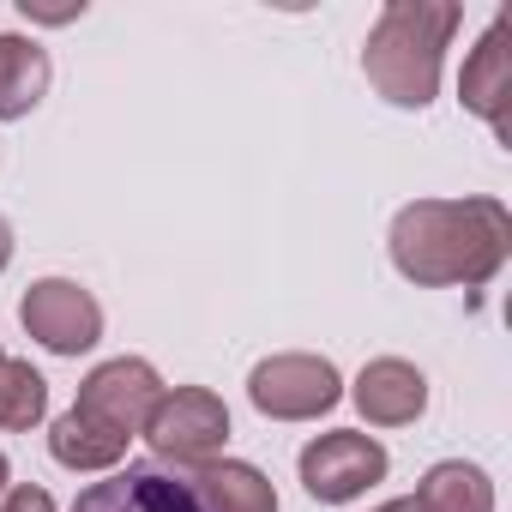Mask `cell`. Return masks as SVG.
Instances as JSON below:
<instances>
[{"mask_svg":"<svg viewBox=\"0 0 512 512\" xmlns=\"http://www.w3.org/2000/svg\"><path fill=\"white\" fill-rule=\"evenodd\" d=\"M356 410L374 422V428H404L428 410V380L422 368L398 362V356H380L356 374Z\"/></svg>","mask_w":512,"mask_h":512,"instance_id":"obj_10","label":"cell"},{"mask_svg":"<svg viewBox=\"0 0 512 512\" xmlns=\"http://www.w3.org/2000/svg\"><path fill=\"white\" fill-rule=\"evenodd\" d=\"M73 13H85V7H31V0H25V19H49V25H61V19H73Z\"/></svg>","mask_w":512,"mask_h":512,"instance_id":"obj_17","label":"cell"},{"mask_svg":"<svg viewBox=\"0 0 512 512\" xmlns=\"http://www.w3.org/2000/svg\"><path fill=\"white\" fill-rule=\"evenodd\" d=\"M49 452H55V464H67V470H115V464L127 458V440H115V434L91 428L79 410H67V416H55V428H49Z\"/></svg>","mask_w":512,"mask_h":512,"instance_id":"obj_14","label":"cell"},{"mask_svg":"<svg viewBox=\"0 0 512 512\" xmlns=\"http://www.w3.org/2000/svg\"><path fill=\"white\" fill-rule=\"evenodd\" d=\"M0 362H7V356H0Z\"/></svg>","mask_w":512,"mask_h":512,"instance_id":"obj_21","label":"cell"},{"mask_svg":"<svg viewBox=\"0 0 512 512\" xmlns=\"http://www.w3.org/2000/svg\"><path fill=\"white\" fill-rule=\"evenodd\" d=\"M205 512H278V488L253 470V464H235V458H211L199 470H187Z\"/></svg>","mask_w":512,"mask_h":512,"instance_id":"obj_11","label":"cell"},{"mask_svg":"<svg viewBox=\"0 0 512 512\" xmlns=\"http://www.w3.org/2000/svg\"><path fill=\"white\" fill-rule=\"evenodd\" d=\"M49 91V49L31 37H0V121H19Z\"/></svg>","mask_w":512,"mask_h":512,"instance_id":"obj_12","label":"cell"},{"mask_svg":"<svg viewBox=\"0 0 512 512\" xmlns=\"http://www.w3.org/2000/svg\"><path fill=\"white\" fill-rule=\"evenodd\" d=\"M19 320H25V332H31L43 350H55V356H85V350L103 338V308H97V296L79 290L73 278H43V284H31L25 302H19Z\"/></svg>","mask_w":512,"mask_h":512,"instance_id":"obj_7","label":"cell"},{"mask_svg":"<svg viewBox=\"0 0 512 512\" xmlns=\"http://www.w3.org/2000/svg\"><path fill=\"white\" fill-rule=\"evenodd\" d=\"M145 440H151L163 458L199 470V464H211L217 446L229 440V410H223V398L205 392V386H175V392H163V398L151 404Z\"/></svg>","mask_w":512,"mask_h":512,"instance_id":"obj_4","label":"cell"},{"mask_svg":"<svg viewBox=\"0 0 512 512\" xmlns=\"http://www.w3.org/2000/svg\"><path fill=\"white\" fill-rule=\"evenodd\" d=\"M247 398L272 422H314L344 398V380L326 356H272L247 374Z\"/></svg>","mask_w":512,"mask_h":512,"instance_id":"obj_3","label":"cell"},{"mask_svg":"<svg viewBox=\"0 0 512 512\" xmlns=\"http://www.w3.org/2000/svg\"><path fill=\"white\" fill-rule=\"evenodd\" d=\"M157 398H163L157 368L139 362V356H115V362L91 368V380L79 386V404H73V410H79L91 428H103V434H115V440H133V434H145V416H151Z\"/></svg>","mask_w":512,"mask_h":512,"instance_id":"obj_5","label":"cell"},{"mask_svg":"<svg viewBox=\"0 0 512 512\" xmlns=\"http://www.w3.org/2000/svg\"><path fill=\"white\" fill-rule=\"evenodd\" d=\"M380 476H386V446L374 434L332 428V434H320V440L302 446V488L320 506H344V500L368 494Z\"/></svg>","mask_w":512,"mask_h":512,"instance_id":"obj_6","label":"cell"},{"mask_svg":"<svg viewBox=\"0 0 512 512\" xmlns=\"http://www.w3.org/2000/svg\"><path fill=\"white\" fill-rule=\"evenodd\" d=\"M7 266H13V223L0 217V272H7Z\"/></svg>","mask_w":512,"mask_h":512,"instance_id":"obj_18","label":"cell"},{"mask_svg":"<svg viewBox=\"0 0 512 512\" xmlns=\"http://www.w3.org/2000/svg\"><path fill=\"white\" fill-rule=\"evenodd\" d=\"M0 512H55V500H49V488H13L7 494V506H0Z\"/></svg>","mask_w":512,"mask_h":512,"instance_id":"obj_16","label":"cell"},{"mask_svg":"<svg viewBox=\"0 0 512 512\" xmlns=\"http://www.w3.org/2000/svg\"><path fill=\"white\" fill-rule=\"evenodd\" d=\"M0 494H7V452H0Z\"/></svg>","mask_w":512,"mask_h":512,"instance_id":"obj_20","label":"cell"},{"mask_svg":"<svg viewBox=\"0 0 512 512\" xmlns=\"http://www.w3.org/2000/svg\"><path fill=\"white\" fill-rule=\"evenodd\" d=\"M73 512H205L193 476L163 470V464H127L109 470V482H91Z\"/></svg>","mask_w":512,"mask_h":512,"instance_id":"obj_8","label":"cell"},{"mask_svg":"<svg viewBox=\"0 0 512 512\" xmlns=\"http://www.w3.org/2000/svg\"><path fill=\"white\" fill-rule=\"evenodd\" d=\"M374 512H416V500H386V506H374Z\"/></svg>","mask_w":512,"mask_h":512,"instance_id":"obj_19","label":"cell"},{"mask_svg":"<svg viewBox=\"0 0 512 512\" xmlns=\"http://www.w3.org/2000/svg\"><path fill=\"white\" fill-rule=\"evenodd\" d=\"M506 31H512V13H500V19L488 25V37L470 49L464 79H458L464 109H476L500 139L512 133V115H506V103H512V49H506Z\"/></svg>","mask_w":512,"mask_h":512,"instance_id":"obj_9","label":"cell"},{"mask_svg":"<svg viewBox=\"0 0 512 512\" xmlns=\"http://www.w3.org/2000/svg\"><path fill=\"white\" fill-rule=\"evenodd\" d=\"M458 19L464 13L452 0H392L380 13V25L368 31V49H362V73L374 79V91L398 109L434 103L440 55H446Z\"/></svg>","mask_w":512,"mask_h":512,"instance_id":"obj_2","label":"cell"},{"mask_svg":"<svg viewBox=\"0 0 512 512\" xmlns=\"http://www.w3.org/2000/svg\"><path fill=\"white\" fill-rule=\"evenodd\" d=\"M49 410V380L31 362H0V428H31Z\"/></svg>","mask_w":512,"mask_h":512,"instance_id":"obj_15","label":"cell"},{"mask_svg":"<svg viewBox=\"0 0 512 512\" xmlns=\"http://www.w3.org/2000/svg\"><path fill=\"white\" fill-rule=\"evenodd\" d=\"M416 512H494V482L464 464V458H446L422 476L416 488Z\"/></svg>","mask_w":512,"mask_h":512,"instance_id":"obj_13","label":"cell"},{"mask_svg":"<svg viewBox=\"0 0 512 512\" xmlns=\"http://www.w3.org/2000/svg\"><path fill=\"white\" fill-rule=\"evenodd\" d=\"M512 253V217L500 199H416L392 223V266L410 284H488Z\"/></svg>","mask_w":512,"mask_h":512,"instance_id":"obj_1","label":"cell"}]
</instances>
